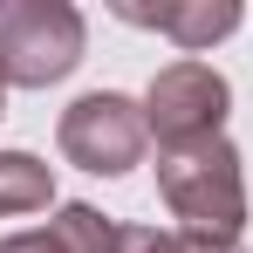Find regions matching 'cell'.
Instances as JSON below:
<instances>
[{"label":"cell","instance_id":"8992f818","mask_svg":"<svg viewBox=\"0 0 253 253\" xmlns=\"http://www.w3.org/2000/svg\"><path fill=\"white\" fill-rule=\"evenodd\" d=\"M55 199V178H48L42 158H28V151H0V219H14V212H42Z\"/></svg>","mask_w":253,"mask_h":253},{"label":"cell","instance_id":"5b68a950","mask_svg":"<svg viewBox=\"0 0 253 253\" xmlns=\"http://www.w3.org/2000/svg\"><path fill=\"white\" fill-rule=\"evenodd\" d=\"M117 14H124L130 28H158V35H171L178 48H212L226 42L233 28H240V0H117Z\"/></svg>","mask_w":253,"mask_h":253},{"label":"cell","instance_id":"3957f363","mask_svg":"<svg viewBox=\"0 0 253 253\" xmlns=\"http://www.w3.org/2000/svg\"><path fill=\"white\" fill-rule=\"evenodd\" d=\"M151 144V124H144V103H130L117 89H96V96H76L62 110V158L69 165L96 171V178H124L137 171Z\"/></svg>","mask_w":253,"mask_h":253},{"label":"cell","instance_id":"52a82bcc","mask_svg":"<svg viewBox=\"0 0 253 253\" xmlns=\"http://www.w3.org/2000/svg\"><path fill=\"white\" fill-rule=\"evenodd\" d=\"M55 240H62L69 253H124V226H117V219H103L96 206H62Z\"/></svg>","mask_w":253,"mask_h":253},{"label":"cell","instance_id":"30bf717a","mask_svg":"<svg viewBox=\"0 0 253 253\" xmlns=\"http://www.w3.org/2000/svg\"><path fill=\"white\" fill-rule=\"evenodd\" d=\"M0 117H7V83H0Z\"/></svg>","mask_w":253,"mask_h":253},{"label":"cell","instance_id":"6da1fadb","mask_svg":"<svg viewBox=\"0 0 253 253\" xmlns=\"http://www.w3.org/2000/svg\"><path fill=\"white\" fill-rule=\"evenodd\" d=\"M158 192H165L171 219H185V233L240 240V226H247V178H240V151L226 137L171 144L158 158Z\"/></svg>","mask_w":253,"mask_h":253},{"label":"cell","instance_id":"277c9868","mask_svg":"<svg viewBox=\"0 0 253 253\" xmlns=\"http://www.w3.org/2000/svg\"><path fill=\"white\" fill-rule=\"evenodd\" d=\"M226 103H233V89H226V76L212 62H171L144 89V124H151V137L165 151L171 144H199V137H219Z\"/></svg>","mask_w":253,"mask_h":253},{"label":"cell","instance_id":"7a4b0ae2","mask_svg":"<svg viewBox=\"0 0 253 253\" xmlns=\"http://www.w3.org/2000/svg\"><path fill=\"white\" fill-rule=\"evenodd\" d=\"M83 14L69 0H7L0 7V83L48 89L83 62Z\"/></svg>","mask_w":253,"mask_h":253},{"label":"cell","instance_id":"9c48e42d","mask_svg":"<svg viewBox=\"0 0 253 253\" xmlns=\"http://www.w3.org/2000/svg\"><path fill=\"white\" fill-rule=\"evenodd\" d=\"M0 253H69V247H62V240H55V226H48V233H7Z\"/></svg>","mask_w":253,"mask_h":253},{"label":"cell","instance_id":"ba28073f","mask_svg":"<svg viewBox=\"0 0 253 253\" xmlns=\"http://www.w3.org/2000/svg\"><path fill=\"white\" fill-rule=\"evenodd\" d=\"M124 253H247L240 240H206V233H158V226H124Z\"/></svg>","mask_w":253,"mask_h":253}]
</instances>
